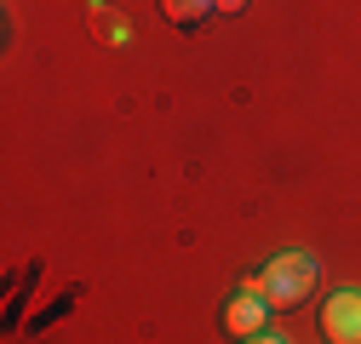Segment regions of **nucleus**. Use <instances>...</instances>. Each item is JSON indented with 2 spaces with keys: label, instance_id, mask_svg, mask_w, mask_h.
Listing matches in <instances>:
<instances>
[{
  "label": "nucleus",
  "instance_id": "obj_3",
  "mask_svg": "<svg viewBox=\"0 0 361 344\" xmlns=\"http://www.w3.org/2000/svg\"><path fill=\"white\" fill-rule=\"evenodd\" d=\"M264 316H269V298L241 287V293L230 298V310H224V327H230L235 338H252V333H264Z\"/></svg>",
  "mask_w": 361,
  "mask_h": 344
},
{
  "label": "nucleus",
  "instance_id": "obj_5",
  "mask_svg": "<svg viewBox=\"0 0 361 344\" xmlns=\"http://www.w3.org/2000/svg\"><path fill=\"white\" fill-rule=\"evenodd\" d=\"M241 344H287V338H276V333H252V338H241Z\"/></svg>",
  "mask_w": 361,
  "mask_h": 344
},
{
  "label": "nucleus",
  "instance_id": "obj_1",
  "mask_svg": "<svg viewBox=\"0 0 361 344\" xmlns=\"http://www.w3.org/2000/svg\"><path fill=\"white\" fill-rule=\"evenodd\" d=\"M315 276H322V264H315L310 252H281V258L264 264V276L247 281V293H264L269 310H298L310 298V287H315Z\"/></svg>",
  "mask_w": 361,
  "mask_h": 344
},
{
  "label": "nucleus",
  "instance_id": "obj_4",
  "mask_svg": "<svg viewBox=\"0 0 361 344\" xmlns=\"http://www.w3.org/2000/svg\"><path fill=\"white\" fill-rule=\"evenodd\" d=\"M218 6V0H161V18L166 23H195V18H207Z\"/></svg>",
  "mask_w": 361,
  "mask_h": 344
},
{
  "label": "nucleus",
  "instance_id": "obj_2",
  "mask_svg": "<svg viewBox=\"0 0 361 344\" xmlns=\"http://www.w3.org/2000/svg\"><path fill=\"white\" fill-rule=\"evenodd\" d=\"M322 333H327V344H361V293L355 287L333 293L322 305Z\"/></svg>",
  "mask_w": 361,
  "mask_h": 344
},
{
  "label": "nucleus",
  "instance_id": "obj_6",
  "mask_svg": "<svg viewBox=\"0 0 361 344\" xmlns=\"http://www.w3.org/2000/svg\"><path fill=\"white\" fill-rule=\"evenodd\" d=\"M247 6V0H218V12H241Z\"/></svg>",
  "mask_w": 361,
  "mask_h": 344
}]
</instances>
